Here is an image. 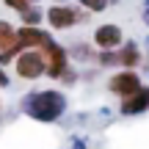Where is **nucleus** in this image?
Segmentation results:
<instances>
[{
  "label": "nucleus",
  "instance_id": "39448f33",
  "mask_svg": "<svg viewBox=\"0 0 149 149\" xmlns=\"http://www.w3.org/2000/svg\"><path fill=\"white\" fill-rule=\"evenodd\" d=\"M19 53H22V47L17 44V31L11 28V22L0 19V66H6Z\"/></svg>",
  "mask_w": 149,
  "mask_h": 149
},
{
  "label": "nucleus",
  "instance_id": "5701e85b",
  "mask_svg": "<svg viewBox=\"0 0 149 149\" xmlns=\"http://www.w3.org/2000/svg\"><path fill=\"white\" fill-rule=\"evenodd\" d=\"M146 3H149V0H146Z\"/></svg>",
  "mask_w": 149,
  "mask_h": 149
},
{
  "label": "nucleus",
  "instance_id": "1a4fd4ad",
  "mask_svg": "<svg viewBox=\"0 0 149 149\" xmlns=\"http://www.w3.org/2000/svg\"><path fill=\"white\" fill-rule=\"evenodd\" d=\"M50 33H44L42 28H25L22 25L19 31H17V44H19L22 50H39L44 42H50Z\"/></svg>",
  "mask_w": 149,
  "mask_h": 149
},
{
  "label": "nucleus",
  "instance_id": "9b49d317",
  "mask_svg": "<svg viewBox=\"0 0 149 149\" xmlns=\"http://www.w3.org/2000/svg\"><path fill=\"white\" fill-rule=\"evenodd\" d=\"M19 17H22V25H25V28H39V22H42V11L33 8V6H28Z\"/></svg>",
  "mask_w": 149,
  "mask_h": 149
},
{
  "label": "nucleus",
  "instance_id": "2eb2a0df",
  "mask_svg": "<svg viewBox=\"0 0 149 149\" xmlns=\"http://www.w3.org/2000/svg\"><path fill=\"white\" fill-rule=\"evenodd\" d=\"M66 149H88V146H86V141H83V138H77V135H74V138L69 141V146H66Z\"/></svg>",
  "mask_w": 149,
  "mask_h": 149
},
{
  "label": "nucleus",
  "instance_id": "412c9836",
  "mask_svg": "<svg viewBox=\"0 0 149 149\" xmlns=\"http://www.w3.org/2000/svg\"><path fill=\"white\" fill-rule=\"evenodd\" d=\"M108 3H111V6H113V3H119V0H108Z\"/></svg>",
  "mask_w": 149,
  "mask_h": 149
},
{
  "label": "nucleus",
  "instance_id": "9d476101",
  "mask_svg": "<svg viewBox=\"0 0 149 149\" xmlns=\"http://www.w3.org/2000/svg\"><path fill=\"white\" fill-rule=\"evenodd\" d=\"M138 64H141V50H138V44L127 42V44H122V47L113 50V66L133 69V66H138Z\"/></svg>",
  "mask_w": 149,
  "mask_h": 149
},
{
  "label": "nucleus",
  "instance_id": "0eeeda50",
  "mask_svg": "<svg viewBox=\"0 0 149 149\" xmlns=\"http://www.w3.org/2000/svg\"><path fill=\"white\" fill-rule=\"evenodd\" d=\"M122 42H124V33H122V28L119 25H100L94 31V44L100 50H116V47H122Z\"/></svg>",
  "mask_w": 149,
  "mask_h": 149
},
{
  "label": "nucleus",
  "instance_id": "6e6552de",
  "mask_svg": "<svg viewBox=\"0 0 149 149\" xmlns=\"http://www.w3.org/2000/svg\"><path fill=\"white\" fill-rule=\"evenodd\" d=\"M144 111H149V88L141 86L138 91H133L130 97L122 100V116H138Z\"/></svg>",
  "mask_w": 149,
  "mask_h": 149
},
{
  "label": "nucleus",
  "instance_id": "f257e3e1",
  "mask_svg": "<svg viewBox=\"0 0 149 149\" xmlns=\"http://www.w3.org/2000/svg\"><path fill=\"white\" fill-rule=\"evenodd\" d=\"M19 108H22L25 116L50 124V122H58V119L64 116V111H66V97L61 94V91H55V88L31 91V94L22 97Z\"/></svg>",
  "mask_w": 149,
  "mask_h": 149
},
{
  "label": "nucleus",
  "instance_id": "f8f14e48",
  "mask_svg": "<svg viewBox=\"0 0 149 149\" xmlns=\"http://www.w3.org/2000/svg\"><path fill=\"white\" fill-rule=\"evenodd\" d=\"M69 53L74 55V58H80V61H91V58H94V53H91V50L86 47V44H74Z\"/></svg>",
  "mask_w": 149,
  "mask_h": 149
},
{
  "label": "nucleus",
  "instance_id": "f03ea898",
  "mask_svg": "<svg viewBox=\"0 0 149 149\" xmlns=\"http://www.w3.org/2000/svg\"><path fill=\"white\" fill-rule=\"evenodd\" d=\"M39 53H42V58H44V74H50V77L58 80L61 74L69 69V53H66L55 39L44 42L42 47H39Z\"/></svg>",
  "mask_w": 149,
  "mask_h": 149
},
{
  "label": "nucleus",
  "instance_id": "423d86ee",
  "mask_svg": "<svg viewBox=\"0 0 149 149\" xmlns=\"http://www.w3.org/2000/svg\"><path fill=\"white\" fill-rule=\"evenodd\" d=\"M108 88L124 100V97H130L133 91H138V88H141V77H138L133 69H124V72H119V74H113V77H111Z\"/></svg>",
  "mask_w": 149,
  "mask_h": 149
},
{
  "label": "nucleus",
  "instance_id": "a211bd4d",
  "mask_svg": "<svg viewBox=\"0 0 149 149\" xmlns=\"http://www.w3.org/2000/svg\"><path fill=\"white\" fill-rule=\"evenodd\" d=\"M144 22H146V25H149V3L144 6Z\"/></svg>",
  "mask_w": 149,
  "mask_h": 149
},
{
  "label": "nucleus",
  "instance_id": "ddd939ff",
  "mask_svg": "<svg viewBox=\"0 0 149 149\" xmlns=\"http://www.w3.org/2000/svg\"><path fill=\"white\" fill-rule=\"evenodd\" d=\"M80 6H83L86 11H105L108 0H80Z\"/></svg>",
  "mask_w": 149,
  "mask_h": 149
},
{
  "label": "nucleus",
  "instance_id": "7ed1b4c3",
  "mask_svg": "<svg viewBox=\"0 0 149 149\" xmlns=\"http://www.w3.org/2000/svg\"><path fill=\"white\" fill-rule=\"evenodd\" d=\"M14 69L22 80H39L44 74V58L39 50H22L14 58Z\"/></svg>",
  "mask_w": 149,
  "mask_h": 149
},
{
  "label": "nucleus",
  "instance_id": "20e7f679",
  "mask_svg": "<svg viewBox=\"0 0 149 149\" xmlns=\"http://www.w3.org/2000/svg\"><path fill=\"white\" fill-rule=\"evenodd\" d=\"M47 22L50 28H55V31H69L72 25H77V22H83V14L80 11H74L72 6H50L47 8Z\"/></svg>",
  "mask_w": 149,
  "mask_h": 149
},
{
  "label": "nucleus",
  "instance_id": "4468645a",
  "mask_svg": "<svg viewBox=\"0 0 149 149\" xmlns=\"http://www.w3.org/2000/svg\"><path fill=\"white\" fill-rule=\"evenodd\" d=\"M3 3L8 6V8H14V11H19V14H22V11L28 8V6H31V3H28V0H3Z\"/></svg>",
  "mask_w": 149,
  "mask_h": 149
},
{
  "label": "nucleus",
  "instance_id": "dca6fc26",
  "mask_svg": "<svg viewBox=\"0 0 149 149\" xmlns=\"http://www.w3.org/2000/svg\"><path fill=\"white\" fill-rule=\"evenodd\" d=\"M8 83H11V77H8V72L0 66V88H8Z\"/></svg>",
  "mask_w": 149,
  "mask_h": 149
},
{
  "label": "nucleus",
  "instance_id": "f3484780",
  "mask_svg": "<svg viewBox=\"0 0 149 149\" xmlns=\"http://www.w3.org/2000/svg\"><path fill=\"white\" fill-rule=\"evenodd\" d=\"M58 80H64V83H74V72H72V69H66V72L58 77Z\"/></svg>",
  "mask_w": 149,
  "mask_h": 149
},
{
  "label": "nucleus",
  "instance_id": "6ab92c4d",
  "mask_svg": "<svg viewBox=\"0 0 149 149\" xmlns=\"http://www.w3.org/2000/svg\"><path fill=\"white\" fill-rule=\"evenodd\" d=\"M55 3H58V6H66V0H55Z\"/></svg>",
  "mask_w": 149,
  "mask_h": 149
},
{
  "label": "nucleus",
  "instance_id": "4be33fe9",
  "mask_svg": "<svg viewBox=\"0 0 149 149\" xmlns=\"http://www.w3.org/2000/svg\"><path fill=\"white\" fill-rule=\"evenodd\" d=\"M28 3H39V0H28Z\"/></svg>",
  "mask_w": 149,
  "mask_h": 149
},
{
  "label": "nucleus",
  "instance_id": "aec40b11",
  "mask_svg": "<svg viewBox=\"0 0 149 149\" xmlns=\"http://www.w3.org/2000/svg\"><path fill=\"white\" fill-rule=\"evenodd\" d=\"M0 119H3V105H0Z\"/></svg>",
  "mask_w": 149,
  "mask_h": 149
}]
</instances>
